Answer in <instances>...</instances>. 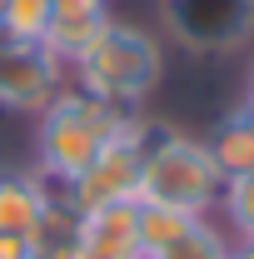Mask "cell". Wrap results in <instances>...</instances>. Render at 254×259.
I'll list each match as a JSON object with an SVG mask.
<instances>
[{"mask_svg":"<svg viewBox=\"0 0 254 259\" xmlns=\"http://www.w3.org/2000/svg\"><path fill=\"white\" fill-rule=\"evenodd\" d=\"M60 85H65V70L45 45L0 35V110L5 115H40Z\"/></svg>","mask_w":254,"mask_h":259,"instance_id":"5","label":"cell"},{"mask_svg":"<svg viewBox=\"0 0 254 259\" xmlns=\"http://www.w3.org/2000/svg\"><path fill=\"white\" fill-rule=\"evenodd\" d=\"M25 244L35 259H80V214L70 209L65 194H50V204H45V214Z\"/></svg>","mask_w":254,"mask_h":259,"instance_id":"10","label":"cell"},{"mask_svg":"<svg viewBox=\"0 0 254 259\" xmlns=\"http://www.w3.org/2000/svg\"><path fill=\"white\" fill-rule=\"evenodd\" d=\"M194 225H199V214L170 209V204H140V199H135V229H140V249H145V254L170 249V244L185 239Z\"/></svg>","mask_w":254,"mask_h":259,"instance_id":"11","label":"cell"},{"mask_svg":"<svg viewBox=\"0 0 254 259\" xmlns=\"http://www.w3.org/2000/svg\"><path fill=\"white\" fill-rule=\"evenodd\" d=\"M25 259H35V254H25Z\"/></svg>","mask_w":254,"mask_h":259,"instance_id":"18","label":"cell"},{"mask_svg":"<svg viewBox=\"0 0 254 259\" xmlns=\"http://www.w3.org/2000/svg\"><path fill=\"white\" fill-rule=\"evenodd\" d=\"M70 70H75L70 85H80L85 95L120 105V110H140L164 85V45L145 25L105 20V30L70 60Z\"/></svg>","mask_w":254,"mask_h":259,"instance_id":"2","label":"cell"},{"mask_svg":"<svg viewBox=\"0 0 254 259\" xmlns=\"http://www.w3.org/2000/svg\"><path fill=\"white\" fill-rule=\"evenodd\" d=\"M0 10H5V0H0Z\"/></svg>","mask_w":254,"mask_h":259,"instance_id":"17","label":"cell"},{"mask_svg":"<svg viewBox=\"0 0 254 259\" xmlns=\"http://www.w3.org/2000/svg\"><path fill=\"white\" fill-rule=\"evenodd\" d=\"M220 209L234 239H254V175H239V180H224V194H220Z\"/></svg>","mask_w":254,"mask_h":259,"instance_id":"14","label":"cell"},{"mask_svg":"<svg viewBox=\"0 0 254 259\" xmlns=\"http://www.w3.org/2000/svg\"><path fill=\"white\" fill-rule=\"evenodd\" d=\"M220 194H224V175H220V164L209 160V145L199 135L175 130L155 155L140 164V190H135L140 204H170V209L209 220V209H220Z\"/></svg>","mask_w":254,"mask_h":259,"instance_id":"3","label":"cell"},{"mask_svg":"<svg viewBox=\"0 0 254 259\" xmlns=\"http://www.w3.org/2000/svg\"><path fill=\"white\" fill-rule=\"evenodd\" d=\"M145 259H229V239H224V234L209 225V220H199V225H194L185 239H175L170 249L145 254Z\"/></svg>","mask_w":254,"mask_h":259,"instance_id":"13","label":"cell"},{"mask_svg":"<svg viewBox=\"0 0 254 259\" xmlns=\"http://www.w3.org/2000/svg\"><path fill=\"white\" fill-rule=\"evenodd\" d=\"M50 20H55L50 0H5V10H0V35H5V40H30V45H40L45 30H50Z\"/></svg>","mask_w":254,"mask_h":259,"instance_id":"12","label":"cell"},{"mask_svg":"<svg viewBox=\"0 0 254 259\" xmlns=\"http://www.w3.org/2000/svg\"><path fill=\"white\" fill-rule=\"evenodd\" d=\"M204 145H209V160L220 164L224 180L254 175V130H249V120L239 110H224L220 120H215V130L204 135Z\"/></svg>","mask_w":254,"mask_h":259,"instance_id":"9","label":"cell"},{"mask_svg":"<svg viewBox=\"0 0 254 259\" xmlns=\"http://www.w3.org/2000/svg\"><path fill=\"white\" fill-rule=\"evenodd\" d=\"M55 20H110V0H50Z\"/></svg>","mask_w":254,"mask_h":259,"instance_id":"15","label":"cell"},{"mask_svg":"<svg viewBox=\"0 0 254 259\" xmlns=\"http://www.w3.org/2000/svg\"><path fill=\"white\" fill-rule=\"evenodd\" d=\"M135 110L105 105V100L85 95L80 85H60L55 100L40 110L35 125V175L50 185H75L90 164L100 160V150L110 140H120Z\"/></svg>","mask_w":254,"mask_h":259,"instance_id":"1","label":"cell"},{"mask_svg":"<svg viewBox=\"0 0 254 259\" xmlns=\"http://www.w3.org/2000/svg\"><path fill=\"white\" fill-rule=\"evenodd\" d=\"M164 25L199 55H229L254 35V0H159Z\"/></svg>","mask_w":254,"mask_h":259,"instance_id":"4","label":"cell"},{"mask_svg":"<svg viewBox=\"0 0 254 259\" xmlns=\"http://www.w3.org/2000/svg\"><path fill=\"white\" fill-rule=\"evenodd\" d=\"M229 259H254V239H229Z\"/></svg>","mask_w":254,"mask_h":259,"instance_id":"16","label":"cell"},{"mask_svg":"<svg viewBox=\"0 0 254 259\" xmlns=\"http://www.w3.org/2000/svg\"><path fill=\"white\" fill-rule=\"evenodd\" d=\"M80 259H145L135 229V199L80 214Z\"/></svg>","mask_w":254,"mask_h":259,"instance_id":"7","label":"cell"},{"mask_svg":"<svg viewBox=\"0 0 254 259\" xmlns=\"http://www.w3.org/2000/svg\"><path fill=\"white\" fill-rule=\"evenodd\" d=\"M50 194H65V190L50 185V180H40L35 169H10V175H0V234L30 239V229L40 225Z\"/></svg>","mask_w":254,"mask_h":259,"instance_id":"8","label":"cell"},{"mask_svg":"<svg viewBox=\"0 0 254 259\" xmlns=\"http://www.w3.org/2000/svg\"><path fill=\"white\" fill-rule=\"evenodd\" d=\"M140 155H135V145H130L125 135L120 140H110L105 150H100V160L75 180V185H65V199H70V209L75 214H95L105 204H125L135 199L140 190Z\"/></svg>","mask_w":254,"mask_h":259,"instance_id":"6","label":"cell"}]
</instances>
